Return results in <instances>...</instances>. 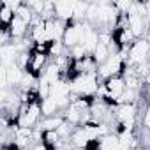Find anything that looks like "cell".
Masks as SVG:
<instances>
[{
	"mask_svg": "<svg viewBox=\"0 0 150 150\" xmlns=\"http://www.w3.org/2000/svg\"><path fill=\"white\" fill-rule=\"evenodd\" d=\"M14 11H11L4 2H0V30H7L14 20Z\"/></svg>",
	"mask_w": 150,
	"mask_h": 150,
	"instance_id": "10",
	"label": "cell"
},
{
	"mask_svg": "<svg viewBox=\"0 0 150 150\" xmlns=\"http://www.w3.org/2000/svg\"><path fill=\"white\" fill-rule=\"evenodd\" d=\"M83 35H85V21H76L72 20L67 23L65 27V32H64V37H62V42L67 50L74 48L83 42Z\"/></svg>",
	"mask_w": 150,
	"mask_h": 150,
	"instance_id": "4",
	"label": "cell"
},
{
	"mask_svg": "<svg viewBox=\"0 0 150 150\" xmlns=\"http://www.w3.org/2000/svg\"><path fill=\"white\" fill-rule=\"evenodd\" d=\"M41 108H42V115H44V117H51V115H58V113H62L60 108H58V103H57L51 96L41 101Z\"/></svg>",
	"mask_w": 150,
	"mask_h": 150,
	"instance_id": "11",
	"label": "cell"
},
{
	"mask_svg": "<svg viewBox=\"0 0 150 150\" xmlns=\"http://www.w3.org/2000/svg\"><path fill=\"white\" fill-rule=\"evenodd\" d=\"M150 60V42L146 39H136L127 51V65L138 67Z\"/></svg>",
	"mask_w": 150,
	"mask_h": 150,
	"instance_id": "3",
	"label": "cell"
},
{
	"mask_svg": "<svg viewBox=\"0 0 150 150\" xmlns=\"http://www.w3.org/2000/svg\"><path fill=\"white\" fill-rule=\"evenodd\" d=\"M74 13H76V2H71V0H58V2H55V18L69 23L74 20Z\"/></svg>",
	"mask_w": 150,
	"mask_h": 150,
	"instance_id": "6",
	"label": "cell"
},
{
	"mask_svg": "<svg viewBox=\"0 0 150 150\" xmlns=\"http://www.w3.org/2000/svg\"><path fill=\"white\" fill-rule=\"evenodd\" d=\"M129 150H143L141 146H134V148H129Z\"/></svg>",
	"mask_w": 150,
	"mask_h": 150,
	"instance_id": "15",
	"label": "cell"
},
{
	"mask_svg": "<svg viewBox=\"0 0 150 150\" xmlns=\"http://www.w3.org/2000/svg\"><path fill=\"white\" fill-rule=\"evenodd\" d=\"M51 62V57L48 53H42V51H37V50H32V55H30V64L27 67V72L34 74L35 78H41V74L44 72V69L48 67V64Z\"/></svg>",
	"mask_w": 150,
	"mask_h": 150,
	"instance_id": "5",
	"label": "cell"
},
{
	"mask_svg": "<svg viewBox=\"0 0 150 150\" xmlns=\"http://www.w3.org/2000/svg\"><path fill=\"white\" fill-rule=\"evenodd\" d=\"M4 150H18V148H14L13 145H9V146H4Z\"/></svg>",
	"mask_w": 150,
	"mask_h": 150,
	"instance_id": "14",
	"label": "cell"
},
{
	"mask_svg": "<svg viewBox=\"0 0 150 150\" xmlns=\"http://www.w3.org/2000/svg\"><path fill=\"white\" fill-rule=\"evenodd\" d=\"M32 150H50V148H48L44 143H37V145H34V146H32Z\"/></svg>",
	"mask_w": 150,
	"mask_h": 150,
	"instance_id": "13",
	"label": "cell"
},
{
	"mask_svg": "<svg viewBox=\"0 0 150 150\" xmlns=\"http://www.w3.org/2000/svg\"><path fill=\"white\" fill-rule=\"evenodd\" d=\"M2 67H4V65H2ZM6 72H7V83H9V87H11V88H18V87L21 85L23 78H25V72H27V71H23L18 64H13V65L6 67Z\"/></svg>",
	"mask_w": 150,
	"mask_h": 150,
	"instance_id": "7",
	"label": "cell"
},
{
	"mask_svg": "<svg viewBox=\"0 0 150 150\" xmlns=\"http://www.w3.org/2000/svg\"><path fill=\"white\" fill-rule=\"evenodd\" d=\"M71 83L72 97H97V90L101 87V80L97 72H81Z\"/></svg>",
	"mask_w": 150,
	"mask_h": 150,
	"instance_id": "1",
	"label": "cell"
},
{
	"mask_svg": "<svg viewBox=\"0 0 150 150\" xmlns=\"http://www.w3.org/2000/svg\"><path fill=\"white\" fill-rule=\"evenodd\" d=\"M65 124V118L62 113L58 115H51V117H44L39 124V129H42V132H48V131H58L62 125Z\"/></svg>",
	"mask_w": 150,
	"mask_h": 150,
	"instance_id": "8",
	"label": "cell"
},
{
	"mask_svg": "<svg viewBox=\"0 0 150 150\" xmlns=\"http://www.w3.org/2000/svg\"><path fill=\"white\" fill-rule=\"evenodd\" d=\"M141 129L150 131V103L143 108L141 111Z\"/></svg>",
	"mask_w": 150,
	"mask_h": 150,
	"instance_id": "12",
	"label": "cell"
},
{
	"mask_svg": "<svg viewBox=\"0 0 150 150\" xmlns=\"http://www.w3.org/2000/svg\"><path fill=\"white\" fill-rule=\"evenodd\" d=\"M111 55H113L111 46L99 42V44H97V48H96V50H94V53H92V58L96 60V64H97V65H101V64H104Z\"/></svg>",
	"mask_w": 150,
	"mask_h": 150,
	"instance_id": "9",
	"label": "cell"
},
{
	"mask_svg": "<svg viewBox=\"0 0 150 150\" xmlns=\"http://www.w3.org/2000/svg\"><path fill=\"white\" fill-rule=\"evenodd\" d=\"M44 118L42 115V108H41V99L28 103V104H21L20 111H18V118L16 124L20 127H27V129H35L39 127L41 120Z\"/></svg>",
	"mask_w": 150,
	"mask_h": 150,
	"instance_id": "2",
	"label": "cell"
}]
</instances>
